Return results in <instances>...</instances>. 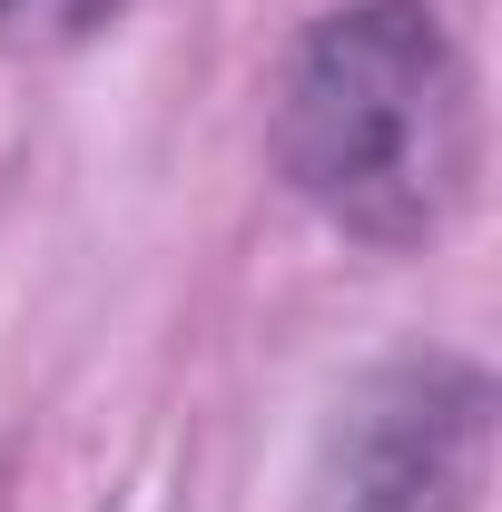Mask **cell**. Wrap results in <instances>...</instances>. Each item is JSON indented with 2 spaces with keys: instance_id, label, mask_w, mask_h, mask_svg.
Masks as SVG:
<instances>
[{
  "instance_id": "3",
  "label": "cell",
  "mask_w": 502,
  "mask_h": 512,
  "mask_svg": "<svg viewBox=\"0 0 502 512\" xmlns=\"http://www.w3.org/2000/svg\"><path fill=\"white\" fill-rule=\"evenodd\" d=\"M128 0H0V50H69L89 30H109Z\"/></svg>"
},
{
  "instance_id": "1",
  "label": "cell",
  "mask_w": 502,
  "mask_h": 512,
  "mask_svg": "<svg viewBox=\"0 0 502 512\" xmlns=\"http://www.w3.org/2000/svg\"><path fill=\"white\" fill-rule=\"evenodd\" d=\"M276 158L315 217L365 247H424L473 178V79L424 0L325 10L276 99Z\"/></svg>"
},
{
  "instance_id": "2",
  "label": "cell",
  "mask_w": 502,
  "mask_h": 512,
  "mask_svg": "<svg viewBox=\"0 0 502 512\" xmlns=\"http://www.w3.org/2000/svg\"><path fill=\"white\" fill-rule=\"evenodd\" d=\"M493 453V375L463 355H394L315 444L306 512H473Z\"/></svg>"
}]
</instances>
